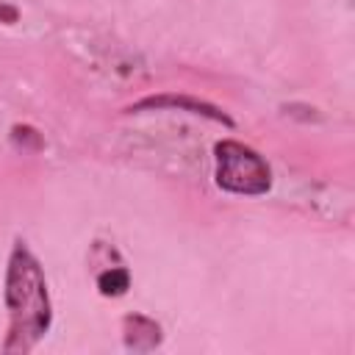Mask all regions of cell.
Returning a JSON list of instances; mask_svg holds the SVG:
<instances>
[{
	"mask_svg": "<svg viewBox=\"0 0 355 355\" xmlns=\"http://www.w3.org/2000/svg\"><path fill=\"white\" fill-rule=\"evenodd\" d=\"M6 311L8 336L6 352H31L53 324V305L47 294V280L39 258L25 241H17L6 266Z\"/></svg>",
	"mask_w": 355,
	"mask_h": 355,
	"instance_id": "6da1fadb",
	"label": "cell"
},
{
	"mask_svg": "<svg viewBox=\"0 0 355 355\" xmlns=\"http://www.w3.org/2000/svg\"><path fill=\"white\" fill-rule=\"evenodd\" d=\"M214 180L222 191L258 197L269 191L272 172H269V164L252 147L225 139L214 147Z\"/></svg>",
	"mask_w": 355,
	"mask_h": 355,
	"instance_id": "7a4b0ae2",
	"label": "cell"
},
{
	"mask_svg": "<svg viewBox=\"0 0 355 355\" xmlns=\"http://www.w3.org/2000/svg\"><path fill=\"white\" fill-rule=\"evenodd\" d=\"M161 108H175V111H189V114H200V116H208L214 122H222L227 128H233V119L214 103H205V100H197V97H189V94H150V97H141L139 103H133L128 111H161Z\"/></svg>",
	"mask_w": 355,
	"mask_h": 355,
	"instance_id": "3957f363",
	"label": "cell"
},
{
	"mask_svg": "<svg viewBox=\"0 0 355 355\" xmlns=\"http://www.w3.org/2000/svg\"><path fill=\"white\" fill-rule=\"evenodd\" d=\"M122 333H125V344L133 349V352H150L153 347L161 344V327L141 316V313H130L122 319Z\"/></svg>",
	"mask_w": 355,
	"mask_h": 355,
	"instance_id": "277c9868",
	"label": "cell"
},
{
	"mask_svg": "<svg viewBox=\"0 0 355 355\" xmlns=\"http://www.w3.org/2000/svg\"><path fill=\"white\" fill-rule=\"evenodd\" d=\"M97 288L103 297H122L130 288V275L125 266H108L97 275Z\"/></svg>",
	"mask_w": 355,
	"mask_h": 355,
	"instance_id": "5b68a950",
	"label": "cell"
}]
</instances>
